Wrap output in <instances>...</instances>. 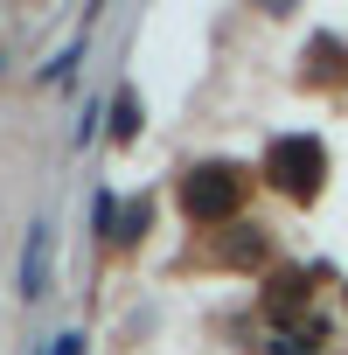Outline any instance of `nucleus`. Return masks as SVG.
Instances as JSON below:
<instances>
[{
  "instance_id": "1",
  "label": "nucleus",
  "mask_w": 348,
  "mask_h": 355,
  "mask_svg": "<svg viewBox=\"0 0 348 355\" xmlns=\"http://www.w3.org/2000/svg\"><path fill=\"white\" fill-rule=\"evenodd\" d=\"M237 202V167H202V174H189V209L195 216H223Z\"/></svg>"
},
{
  "instance_id": "2",
  "label": "nucleus",
  "mask_w": 348,
  "mask_h": 355,
  "mask_svg": "<svg viewBox=\"0 0 348 355\" xmlns=\"http://www.w3.org/2000/svg\"><path fill=\"white\" fill-rule=\"evenodd\" d=\"M279 174H286L293 189H299V182L313 189V182H320V153H313V139H279Z\"/></svg>"
},
{
  "instance_id": "3",
  "label": "nucleus",
  "mask_w": 348,
  "mask_h": 355,
  "mask_svg": "<svg viewBox=\"0 0 348 355\" xmlns=\"http://www.w3.org/2000/svg\"><path fill=\"white\" fill-rule=\"evenodd\" d=\"M42 244H49V216L28 223V251H21V293H28V300L42 293Z\"/></svg>"
},
{
  "instance_id": "4",
  "label": "nucleus",
  "mask_w": 348,
  "mask_h": 355,
  "mask_svg": "<svg viewBox=\"0 0 348 355\" xmlns=\"http://www.w3.org/2000/svg\"><path fill=\"white\" fill-rule=\"evenodd\" d=\"M56 355H84V334H63V341H56Z\"/></svg>"
},
{
  "instance_id": "5",
  "label": "nucleus",
  "mask_w": 348,
  "mask_h": 355,
  "mask_svg": "<svg viewBox=\"0 0 348 355\" xmlns=\"http://www.w3.org/2000/svg\"><path fill=\"white\" fill-rule=\"evenodd\" d=\"M265 8H272V15H279V8H286V0H265Z\"/></svg>"
}]
</instances>
